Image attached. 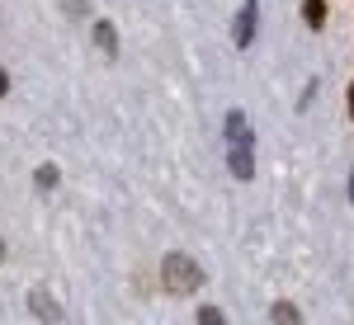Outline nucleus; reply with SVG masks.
Wrapping results in <instances>:
<instances>
[{"instance_id": "39448f33", "label": "nucleus", "mask_w": 354, "mask_h": 325, "mask_svg": "<svg viewBox=\"0 0 354 325\" xmlns=\"http://www.w3.org/2000/svg\"><path fill=\"white\" fill-rule=\"evenodd\" d=\"M33 311H38V316H43V321H57V316H62V311H57V302L48 297V293H43V288H38V293H33Z\"/></svg>"}, {"instance_id": "4468645a", "label": "nucleus", "mask_w": 354, "mask_h": 325, "mask_svg": "<svg viewBox=\"0 0 354 325\" xmlns=\"http://www.w3.org/2000/svg\"><path fill=\"white\" fill-rule=\"evenodd\" d=\"M0 259H5V245H0Z\"/></svg>"}, {"instance_id": "f257e3e1", "label": "nucleus", "mask_w": 354, "mask_h": 325, "mask_svg": "<svg viewBox=\"0 0 354 325\" xmlns=\"http://www.w3.org/2000/svg\"><path fill=\"white\" fill-rule=\"evenodd\" d=\"M161 278H165V288H170V293H180V297H185V293H194V288L203 283V269L194 264L189 255H165V259H161Z\"/></svg>"}, {"instance_id": "ddd939ff", "label": "nucleus", "mask_w": 354, "mask_h": 325, "mask_svg": "<svg viewBox=\"0 0 354 325\" xmlns=\"http://www.w3.org/2000/svg\"><path fill=\"white\" fill-rule=\"evenodd\" d=\"M350 193H354V175H350Z\"/></svg>"}, {"instance_id": "9d476101", "label": "nucleus", "mask_w": 354, "mask_h": 325, "mask_svg": "<svg viewBox=\"0 0 354 325\" xmlns=\"http://www.w3.org/2000/svg\"><path fill=\"white\" fill-rule=\"evenodd\" d=\"M38 184H43V189H53V184H57V170H53V165H43V170H38Z\"/></svg>"}, {"instance_id": "6e6552de", "label": "nucleus", "mask_w": 354, "mask_h": 325, "mask_svg": "<svg viewBox=\"0 0 354 325\" xmlns=\"http://www.w3.org/2000/svg\"><path fill=\"white\" fill-rule=\"evenodd\" d=\"M270 316H274L279 325H302V321H298V306H293V302H274Z\"/></svg>"}, {"instance_id": "1a4fd4ad", "label": "nucleus", "mask_w": 354, "mask_h": 325, "mask_svg": "<svg viewBox=\"0 0 354 325\" xmlns=\"http://www.w3.org/2000/svg\"><path fill=\"white\" fill-rule=\"evenodd\" d=\"M198 325H227V316H222L218 306H203V311H198Z\"/></svg>"}, {"instance_id": "7ed1b4c3", "label": "nucleus", "mask_w": 354, "mask_h": 325, "mask_svg": "<svg viewBox=\"0 0 354 325\" xmlns=\"http://www.w3.org/2000/svg\"><path fill=\"white\" fill-rule=\"evenodd\" d=\"M227 137H232V146H250V128H245V113H241V108H232V113H227Z\"/></svg>"}, {"instance_id": "20e7f679", "label": "nucleus", "mask_w": 354, "mask_h": 325, "mask_svg": "<svg viewBox=\"0 0 354 325\" xmlns=\"http://www.w3.org/2000/svg\"><path fill=\"white\" fill-rule=\"evenodd\" d=\"M232 175H236V179H250V175H255L250 146H232Z\"/></svg>"}, {"instance_id": "0eeeda50", "label": "nucleus", "mask_w": 354, "mask_h": 325, "mask_svg": "<svg viewBox=\"0 0 354 325\" xmlns=\"http://www.w3.org/2000/svg\"><path fill=\"white\" fill-rule=\"evenodd\" d=\"M95 43L104 48V52H118V33H113V24H95Z\"/></svg>"}, {"instance_id": "f03ea898", "label": "nucleus", "mask_w": 354, "mask_h": 325, "mask_svg": "<svg viewBox=\"0 0 354 325\" xmlns=\"http://www.w3.org/2000/svg\"><path fill=\"white\" fill-rule=\"evenodd\" d=\"M255 14H260V5L245 0L241 14H236V48H250V38H255Z\"/></svg>"}, {"instance_id": "423d86ee", "label": "nucleus", "mask_w": 354, "mask_h": 325, "mask_svg": "<svg viewBox=\"0 0 354 325\" xmlns=\"http://www.w3.org/2000/svg\"><path fill=\"white\" fill-rule=\"evenodd\" d=\"M302 19L312 28H322L326 24V0H302Z\"/></svg>"}, {"instance_id": "9b49d317", "label": "nucleus", "mask_w": 354, "mask_h": 325, "mask_svg": "<svg viewBox=\"0 0 354 325\" xmlns=\"http://www.w3.org/2000/svg\"><path fill=\"white\" fill-rule=\"evenodd\" d=\"M5 90H10V76H5V66H0V95H5Z\"/></svg>"}, {"instance_id": "f8f14e48", "label": "nucleus", "mask_w": 354, "mask_h": 325, "mask_svg": "<svg viewBox=\"0 0 354 325\" xmlns=\"http://www.w3.org/2000/svg\"><path fill=\"white\" fill-rule=\"evenodd\" d=\"M350 113H354V85H350Z\"/></svg>"}]
</instances>
